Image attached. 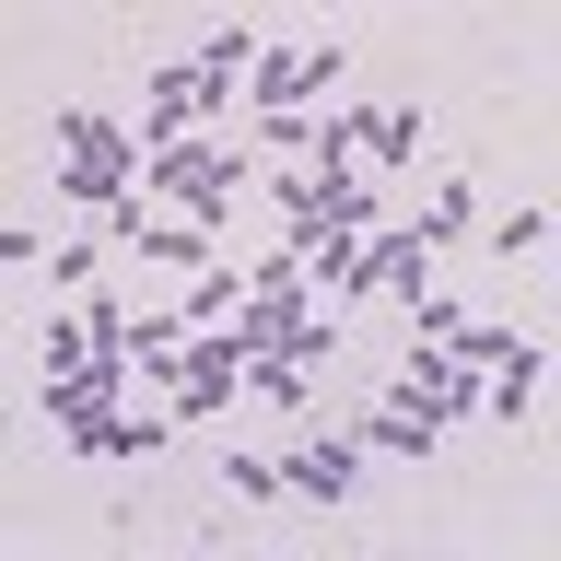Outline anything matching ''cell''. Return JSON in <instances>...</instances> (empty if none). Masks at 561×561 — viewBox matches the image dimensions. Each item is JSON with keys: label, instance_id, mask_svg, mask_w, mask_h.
Returning <instances> with one entry per match:
<instances>
[{"label": "cell", "instance_id": "8992f818", "mask_svg": "<svg viewBox=\"0 0 561 561\" xmlns=\"http://www.w3.org/2000/svg\"><path fill=\"white\" fill-rule=\"evenodd\" d=\"M421 270H433L421 222H375V234L351 245V293H421Z\"/></svg>", "mask_w": 561, "mask_h": 561}, {"label": "cell", "instance_id": "3957f363", "mask_svg": "<svg viewBox=\"0 0 561 561\" xmlns=\"http://www.w3.org/2000/svg\"><path fill=\"white\" fill-rule=\"evenodd\" d=\"M164 386H175V421H210L222 398H245V340L234 328H187V351L164 363Z\"/></svg>", "mask_w": 561, "mask_h": 561}, {"label": "cell", "instance_id": "6da1fadb", "mask_svg": "<svg viewBox=\"0 0 561 561\" xmlns=\"http://www.w3.org/2000/svg\"><path fill=\"white\" fill-rule=\"evenodd\" d=\"M222 105H234V82H222L199 47H187V59H152V82H140V140H152V152H164V140H199Z\"/></svg>", "mask_w": 561, "mask_h": 561}, {"label": "cell", "instance_id": "ba28073f", "mask_svg": "<svg viewBox=\"0 0 561 561\" xmlns=\"http://www.w3.org/2000/svg\"><path fill=\"white\" fill-rule=\"evenodd\" d=\"M222 491H234V503H270V491H280V456L270 445H234V456H222Z\"/></svg>", "mask_w": 561, "mask_h": 561}, {"label": "cell", "instance_id": "7a4b0ae2", "mask_svg": "<svg viewBox=\"0 0 561 561\" xmlns=\"http://www.w3.org/2000/svg\"><path fill=\"white\" fill-rule=\"evenodd\" d=\"M340 82V47L328 35H293V47H257V70H245V105H270V117H316V94Z\"/></svg>", "mask_w": 561, "mask_h": 561}, {"label": "cell", "instance_id": "277c9868", "mask_svg": "<svg viewBox=\"0 0 561 561\" xmlns=\"http://www.w3.org/2000/svg\"><path fill=\"white\" fill-rule=\"evenodd\" d=\"M386 398H410L421 421H468L480 410V363H456V351H433V340H410V363L398 375H375Z\"/></svg>", "mask_w": 561, "mask_h": 561}, {"label": "cell", "instance_id": "52a82bcc", "mask_svg": "<svg viewBox=\"0 0 561 561\" xmlns=\"http://www.w3.org/2000/svg\"><path fill=\"white\" fill-rule=\"evenodd\" d=\"M468 222H480V187H468V175H445V187H433V199H421V245H445V234H468Z\"/></svg>", "mask_w": 561, "mask_h": 561}, {"label": "cell", "instance_id": "5b68a950", "mask_svg": "<svg viewBox=\"0 0 561 561\" xmlns=\"http://www.w3.org/2000/svg\"><path fill=\"white\" fill-rule=\"evenodd\" d=\"M351 468H363L351 421H328V433H293V445H280V491H305V503H340Z\"/></svg>", "mask_w": 561, "mask_h": 561}]
</instances>
